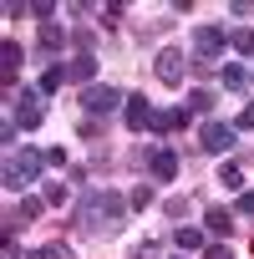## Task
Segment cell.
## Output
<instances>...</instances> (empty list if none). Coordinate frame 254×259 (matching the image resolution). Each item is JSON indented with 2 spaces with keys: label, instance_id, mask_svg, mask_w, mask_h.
<instances>
[{
  "label": "cell",
  "instance_id": "30",
  "mask_svg": "<svg viewBox=\"0 0 254 259\" xmlns=\"http://www.w3.org/2000/svg\"><path fill=\"white\" fill-rule=\"evenodd\" d=\"M6 16H16V21H21V16H31V6H26V0H6Z\"/></svg>",
  "mask_w": 254,
  "mask_h": 259
},
{
  "label": "cell",
  "instance_id": "3",
  "mask_svg": "<svg viewBox=\"0 0 254 259\" xmlns=\"http://www.w3.org/2000/svg\"><path fill=\"white\" fill-rule=\"evenodd\" d=\"M16 127L21 133H36V127L46 122V92L41 87H16V107H11Z\"/></svg>",
  "mask_w": 254,
  "mask_h": 259
},
{
  "label": "cell",
  "instance_id": "26",
  "mask_svg": "<svg viewBox=\"0 0 254 259\" xmlns=\"http://www.w3.org/2000/svg\"><path fill=\"white\" fill-rule=\"evenodd\" d=\"M31 16H36L41 26H51V16H56V6H51V0H36V6H31Z\"/></svg>",
  "mask_w": 254,
  "mask_h": 259
},
{
  "label": "cell",
  "instance_id": "31",
  "mask_svg": "<svg viewBox=\"0 0 254 259\" xmlns=\"http://www.w3.org/2000/svg\"><path fill=\"white\" fill-rule=\"evenodd\" d=\"M46 168H66V153L61 148H46Z\"/></svg>",
  "mask_w": 254,
  "mask_h": 259
},
{
  "label": "cell",
  "instance_id": "23",
  "mask_svg": "<svg viewBox=\"0 0 254 259\" xmlns=\"http://www.w3.org/2000/svg\"><path fill=\"white\" fill-rule=\"evenodd\" d=\"M188 112H214V92H208V87L188 92Z\"/></svg>",
  "mask_w": 254,
  "mask_h": 259
},
{
  "label": "cell",
  "instance_id": "7",
  "mask_svg": "<svg viewBox=\"0 0 254 259\" xmlns=\"http://www.w3.org/2000/svg\"><path fill=\"white\" fill-rule=\"evenodd\" d=\"M143 163H148V173H153L158 183H173V178H178V168H183V158H178V148H168V143H158V148H148V153H143Z\"/></svg>",
  "mask_w": 254,
  "mask_h": 259
},
{
  "label": "cell",
  "instance_id": "22",
  "mask_svg": "<svg viewBox=\"0 0 254 259\" xmlns=\"http://www.w3.org/2000/svg\"><path fill=\"white\" fill-rule=\"evenodd\" d=\"M36 259H76V249H71V244H56V239H51V244H41V249H36Z\"/></svg>",
  "mask_w": 254,
  "mask_h": 259
},
{
  "label": "cell",
  "instance_id": "27",
  "mask_svg": "<svg viewBox=\"0 0 254 259\" xmlns=\"http://www.w3.org/2000/svg\"><path fill=\"white\" fill-rule=\"evenodd\" d=\"M97 16H102V26H117V21H122V16H127V11H122V6H117V0H112V6H102V11H97Z\"/></svg>",
  "mask_w": 254,
  "mask_h": 259
},
{
  "label": "cell",
  "instance_id": "25",
  "mask_svg": "<svg viewBox=\"0 0 254 259\" xmlns=\"http://www.w3.org/2000/svg\"><path fill=\"white\" fill-rule=\"evenodd\" d=\"M234 133H254V102H249V107L234 117Z\"/></svg>",
  "mask_w": 254,
  "mask_h": 259
},
{
  "label": "cell",
  "instance_id": "28",
  "mask_svg": "<svg viewBox=\"0 0 254 259\" xmlns=\"http://www.w3.org/2000/svg\"><path fill=\"white\" fill-rule=\"evenodd\" d=\"M127 198H133V208H148V203H153V188H133Z\"/></svg>",
  "mask_w": 254,
  "mask_h": 259
},
{
  "label": "cell",
  "instance_id": "24",
  "mask_svg": "<svg viewBox=\"0 0 254 259\" xmlns=\"http://www.w3.org/2000/svg\"><path fill=\"white\" fill-rule=\"evenodd\" d=\"M163 213H168V219H183V213H188V198H183V193L163 198Z\"/></svg>",
  "mask_w": 254,
  "mask_h": 259
},
{
  "label": "cell",
  "instance_id": "1",
  "mask_svg": "<svg viewBox=\"0 0 254 259\" xmlns=\"http://www.w3.org/2000/svg\"><path fill=\"white\" fill-rule=\"evenodd\" d=\"M127 213H133V198L117 193V188H87L76 203V224L87 239H112L127 224Z\"/></svg>",
  "mask_w": 254,
  "mask_h": 259
},
{
  "label": "cell",
  "instance_id": "32",
  "mask_svg": "<svg viewBox=\"0 0 254 259\" xmlns=\"http://www.w3.org/2000/svg\"><path fill=\"white\" fill-rule=\"evenodd\" d=\"M203 259H234V254H229L224 244H208V249H203Z\"/></svg>",
  "mask_w": 254,
  "mask_h": 259
},
{
  "label": "cell",
  "instance_id": "19",
  "mask_svg": "<svg viewBox=\"0 0 254 259\" xmlns=\"http://www.w3.org/2000/svg\"><path fill=\"white\" fill-rule=\"evenodd\" d=\"M219 183H224V188H239V193H244V168H239V163H219Z\"/></svg>",
  "mask_w": 254,
  "mask_h": 259
},
{
  "label": "cell",
  "instance_id": "33",
  "mask_svg": "<svg viewBox=\"0 0 254 259\" xmlns=\"http://www.w3.org/2000/svg\"><path fill=\"white\" fill-rule=\"evenodd\" d=\"M249 87H254V66H249Z\"/></svg>",
  "mask_w": 254,
  "mask_h": 259
},
{
  "label": "cell",
  "instance_id": "12",
  "mask_svg": "<svg viewBox=\"0 0 254 259\" xmlns=\"http://www.w3.org/2000/svg\"><path fill=\"white\" fill-rule=\"evenodd\" d=\"M41 208H46V198H21V203H16V213H11V224H6V234H16V229L36 224V219H41Z\"/></svg>",
  "mask_w": 254,
  "mask_h": 259
},
{
  "label": "cell",
  "instance_id": "10",
  "mask_svg": "<svg viewBox=\"0 0 254 259\" xmlns=\"http://www.w3.org/2000/svg\"><path fill=\"white\" fill-rule=\"evenodd\" d=\"M122 122L133 127V133H148V127H153V102L148 97H127L122 102Z\"/></svg>",
  "mask_w": 254,
  "mask_h": 259
},
{
  "label": "cell",
  "instance_id": "6",
  "mask_svg": "<svg viewBox=\"0 0 254 259\" xmlns=\"http://www.w3.org/2000/svg\"><path fill=\"white\" fill-rule=\"evenodd\" d=\"M153 71H158V81H163V87H178V81L193 71V61H188V51L163 46V51H158V61H153Z\"/></svg>",
  "mask_w": 254,
  "mask_h": 259
},
{
  "label": "cell",
  "instance_id": "21",
  "mask_svg": "<svg viewBox=\"0 0 254 259\" xmlns=\"http://www.w3.org/2000/svg\"><path fill=\"white\" fill-rule=\"evenodd\" d=\"M41 198H46L51 208H61V203H66V183H61V178H46V188H41Z\"/></svg>",
  "mask_w": 254,
  "mask_h": 259
},
{
  "label": "cell",
  "instance_id": "5",
  "mask_svg": "<svg viewBox=\"0 0 254 259\" xmlns=\"http://www.w3.org/2000/svg\"><path fill=\"white\" fill-rule=\"evenodd\" d=\"M224 51H229V31H224V26H214V21H208V26H198V31H193V56H198V66H208V61H214V56H224Z\"/></svg>",
  "mask_w": 254,
  "mask_h": 259
},
{
  "label": "cell",
  "instance_id": "9",
  "mask_svg": "<svg viewBox=\"0 0 254 259\" xmlns=\"http://www.w3.org/2000/svg\"><path fill=\"white\" fill-rule=\"evenodd\" d=\"M188 117H193L188 107H158V112H153V127H148V133H153V138H168V133H183V127H188Z\"/></svg>",
  "mask_w": 254,
  "mask_h": 259
},
{
  "label": "cell",
  "instance_id": "20",
  "mask_svg": "<svg viewBox=\"0 0 254 259\" xmlns=\"http://www.w3.org/2000/svg\"><path fill=\"white\" fill-rule=\"evenodd\" d=\"M229 46H234L239 56H254V31H249V26H239V31H229Z\"/></svg>",
  "mask_w": 254,
  "mask_h": 259
},
{
  "label": "cell",
  "instance_id": "15",
  "mask_svg": "<svg viewBox=\"0 0 254 259\" xmlns=\"http://www.w3.org/2000/svg\"><path fill=\"white\" fill-rule=\"evenodd\" d=\"M36 46H41L46 56H61V51H66V31L51 21V26H41V41H36Z\"/></svg>",
  "mask_w": 254,
  "mask_h": 259
},
{
  "label": "cell",
  "instance_id": "18",
  "mask_svg": "<svg viewBox=\"0 0 254 259\" xmlns=\"http://www.w3.org/2000/svg\"><path fill=\"white\" fill-rule=\"evenodd\" d=\"M61 81H66V66H61V61H51V66H46V71H41V81H36V87H41V92H46V97H51V92H56V87H61Z\"/></svg>",
  "mask_w": 254,
  "mask_h": 259
},
{
  "label": "cell",
  "instance_id": "14",
  "mask_svg": "<svg viewBox=\"0 0 254 259\" xmlns=\"http://www.w3.org/2000/svg\"><path fill=\"white\" fill-rule=\"evenodd\" d=\"M219 81H224V92H244V87H249V66L224 61V66H219Z\"/></svg>",
  "mask_w": 254,
  "mask_h": 259
},
{
  "label": "cell",
  "instance_id": "11",
  "mask_svg": "<svg viewBox=\"0 0 254 259\" xmlns=\"http://www.w3.org/2000/svg\"><path fill=\"white\" fill-rule=\"evenodd\" d=\"M203 234L224 244V239L234 234V208H219V203H214V208H203Z\"/></svg>",
  "mask_w": 254,
  "mask_h": 259
},
{
  "label": "cell",
  "instance_id": "13",
  "mask_svg": "<svg viewBox=\"0 0 254 259\" xmlns=\"http://www.w3.org/2000/svg\"><path fill=\"white\" fill-rule=\"evenodd\" d=\"M26 66V51L16 46V41H6V46H0V76H6V87L16 81V71Z\"/></svg>",
  "mask_w": 254,
  "mask_h": 259
},
{
  "label": "cell",
  "instance_id": "2",
  "mask_svg": "<svg viewBox=\"0 0 254 259\" xmlns=\"http://www.w3.org/2000/svg\"><path fill=\"white\" fill-rule=\"evenodd\" d=\"M46 168V148H16V158L6 163V173H0V183H6V193H21L26 183H36Z\"/></svg>",
  "mask_w": 254,
  "mask_h": 259
},
{
  "label": "cell",
  "instance_id": "16",
  "mask_svg": "<svg viewBox=\"0 0 254 259\" xmlns=\"http://www.w3.org/2000/svg\"><path fill=\"white\" fill-rule=\"evenodd\" d=\"M92 71H97V56H76V61H66V81L92 87Z\"/></svg>",
  "mask_w": 254,
  "mask_h": 259
},
{
  "label": "cell",
  "instance_id": "4",
  "mask_svg": "<svg viewBox=\"0 0 254 259\" xmlns=\"http://www.w3.org/2000/svg\"><path fill=\"white\" fill-rule=\"evenodd\" d=\"M122 102H127V92H117V87H107V81L81 87V112H87V117H112Z\"/></svg>",
  "mask_w": 254,
  "mask_h": 259
},
{
  "label": "cell",
  "instance_id": "34",
  "mask_svg": "<svg viewBox=\"0 0 254 259\" xmlns=\"http://www.w3.org/2000/svg\"><path fill=\"white\" fill-rule=\"evenodd\" d=\"M173 259H178V254H173Z\"/></svg>",
  "mask_w": 254,
  "mask_h": 259
},
{
  "label": "cell",
  "instance_id": "29",
  "mask_svg": "<svg viewBox=\"0 0 254 259\" xmlns=\"http://www.w3.org/2000/svg\"><path fill=\"white\" fill-rule=\"evenodd\" d=\"M234 213H254V188H244V193H239V203H234Z\"/></svg>",
  "mask_w": 254,
  "mask_h": 259
},
{
  "label": "cell",
  "instance_id": "17",
  "mask_svg": "<svg viewBox=\"0 0 254 259\" xmlns=\"http://www.w3.org/2000/svg\"><path fill=\"white\" fill-rule=\"evenodd\" d=\"M203 239H208V234L193 229V224H178V229H173V244H178V249H203Z\"/></svg>",
  "mask_w": 254,
  "mask_h": 259
},
{
  "label": "cell",
  "instance_id": "8",
  "mask_svg": "<svg viewBox=\"0 0 254 259\" xmlns=\"http://www.w3.org/2000/svg\"><path fill=\"white\" fill-rule=\"evenodd\" d=\"M198 148L214 153V158L229 153V148H234V122H214V117H208V122L198 127Z\"/></svg>",
  "mask_w": 254,
  "mask_h": 259
}]
</instances>
